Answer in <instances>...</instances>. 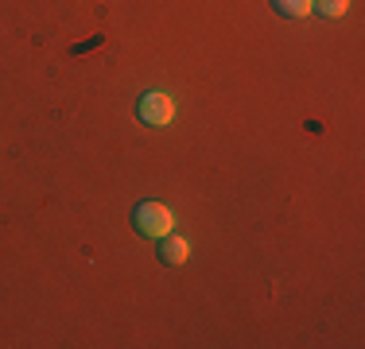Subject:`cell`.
<instances>
[{"mask_svg": "<svg viewBox=\"0 0 365 349\" xmlns=\"http://www.w3.org/2000/svg\"><path fill=\"white\" fill-rule=\"evenodd\" d=\"M136 229L152 241H163L168 233H175V214L163 202H144V206H136Z\"/></svg>", "mask_w": 365, "mask_h": 349, "instance_id": "1", "label": "cell"}, {"mask_svg": "<svg viewBox=\"0 0 365 349\" xmlns=\"http://www.w3.org/2000/svg\"><path fill=\"white\" fill-rule=\"evenodd\" d=\"M140 120L152 128H168L171 120H175V101H171V93L163 90H148L140 98Z\"/></svg>", "mask_w": 365, "mask_h": 349, "instance_id": "2", "label": "cell"}, {"mask_svg": "<svg viewBox=\"0 0 365 349\" xmlns=\"http://www.w3.org/2000/svg\"><path fill=\"white\" fill-rule=\"evenodd\" d=\"M163 260H168V264H187L190 260V244L182 241V237H163Z\"/></svg>", "mask_w": 365, "mask_h": 349, "instance_id": "3", "label": "cell"}, {"mask_svg": "<svg viewBox=\"0 0 365 349\" xmlns=\"http://www.w3.org/2000/svg\"><path fill=\"white\" fill-rule=\"evenodd\" d=\"M276 8L284 16H292V20H303V16L315 12V0H276Z\"/></svg>", "mask_w": 365, "mask_h": 349, "instance_id": "4", "label": "cell"}, {"mask_svg": "<svg viewBox=\"0 0 365 349\" xmlns=\"http://www.w3.org/2000/svg\"><path fill=\"white\" fill-rule=\"evenodd\" d=\"M315 8L330 20H338V16H346V8H350V0H315Z\"/></svg>", "mask_w": 365, "mask_h": 349, "instance_id": "5", "label": "cell"}]
</instances>
